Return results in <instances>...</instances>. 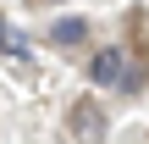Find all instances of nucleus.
Masks as SVG:
<instances>
[{
    "label": "nucleus",
    "instance_id": "nucleus-3",
    "mask_svg": "<svg viewBox=\"0 0 149 144\" xmlns=\"http://www.w3.org/2000/svg\"><path fill=\"white\" fill-rule=\"evenodd\" d=\"M50 39H55V44H83V39H88V22H83V17H55V22H50Z\"/></svg>",
    "mask_w": 149,
    "mask_h": 144
},
{
    "label": "nucleus",
    "instance_id": "nucleus-1",
    "mask_svg": "<svg viewBox=\"0 0 149 144\" xmlns=\"http://www.w3.org/2000/svg\"><path fill=\"white\" fill-rule=\"evenodd\" d=\"M66 133H72V144H105V111H100V100H77L66 111Z\"/></svg>",
    "mask_w": 149,
    "mask_h": 144
},
{
    "label": "nucleus",
    "instance_id": "nucleus-4",
    "mask_svg": "<svg viewBox=\"0 0 149 144\" xmlns=\"http://www.w3.org/2000/svg\"><path fill=\"white\" fill-rule=\"evenodd\" d=\"M0 50L6 55H28V39L22 33H6V22H0Z\"/></svg>",
    "mask_w": 149,
    "mask_h": 144
},
{
    "label": "nucleus",
    "instance_id": "nucleus-2",
    "mask_svg": "<svg viewBox=\"0 0 149 144\" xmlns=\"http://www.w3.org/2000/svg\"><path fill=\"white\" fill-rule=\"evenodd\" d=\"M88 78H94L100 89H111V83H127V55H122L116 44H105V50L88 61Z\"/></svg>",
    "mask_w": 149,
    "mask_h": 144
}]
</instances>
